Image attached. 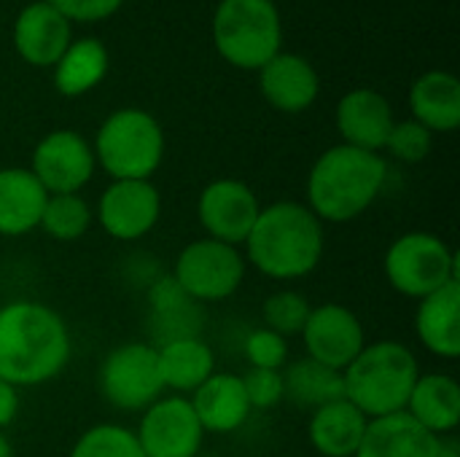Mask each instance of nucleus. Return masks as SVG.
<instances>
[{
  "label": "nucleus",
  "instance_id": "7ed1b4c3",
  "mask_svg": "<svg viewBox=\"0 0 460 457\" xmlns=\"http://www.w3.org/2000/svg\"><path fill=\"white\" fill-rule=\"evenodd\" d=\"M385 180L388 164L380 154L334 145L307 175V207L321 224H350L375 205Z\"/></svg>",
  "mask_w": 460,
  "mask_h": 457
},
{
  "label": "nucleus",
  "instance_id": "ddd939ff",
  "mask_svg": "<svg viewBox=\"0 0 460 457\" xmlns=\"http://www.w3.org/2000/svg\"><path fill=\"white\" fill-rule=\"evenodd\" d=\"M94 151L73 129L46 135L32 151L30 172L46 194H78L94 175Z\"/></svg>",
  "mask_w": 460,
  "mask_h": 457
},
{
  "label": "nucleus",
  "instance_id": "cd10ccee",
  "mask_svg": "<svg viewBox=\"0 0 460 457\" xmlns=\"http://www.w3.org/2000/svg\"><path fill=\"white\" fill-rule=\"evenodd\" d=\"M92 207L78 194H49L38 229L57 242H75L92 226Z\"/></svg>",
  "mask_w": 460,
  "mask_h": 457
},
{
  "label": "nucleus",
  "instance_id": "72a5a7b5",
  "mask_svg": "<svg viewBox=\"0 0 460 457\" xmlns=\"http://www.w3.org/2000/svg\"><path fill=\"white\" fill-rule=\"evenodd\" d=\"M51 8H57L67 22H100L119 11L124 0H46Z\"/></svg>",
  "mask_w": 460,
  "mask_h": 457
},
{
  "label": "nucleus",
  "instance_id": "4468645a",
  "mask_svg": "<svg viewBox=\"0 0 460 457\" xmlns=\"http://www.w3.org/2000/svg\"><path fill=\"white\" fill-rule=\"evenodd\" d=\"M162 215V197L151 180H113L100 202L97 221L102 232L119 242H135L146 237Z\"/></svg>",
  "mask_w": 460,
  "mask_h": 457
},
{
  "label": "nucleus",
  "instance_id": "f704fd0d",
  "mask_svg": "<svg viewBox=\"0 0 460 457\" xmlns=\"http://www.w3.org/2000/svg\"><path fill=\"white\" fill-rule=\"evenodd\" d=\"M19 415V391L0 380V431L8 428Z\"/></svg>",
  "mask_w": 460,
  "mask_h": 457
},
{
  "label": "nucleus",
  "instance_id": "f8f14e48",
  "mask_svg": "<svg viewBox=\"0 0 460 457\" xmlns=\"http://www.w3.org/2000/svg\"><path fill=\"white\" fill-rule=\"evenodd\" d=\"M259 197L251 186L234 178H218L208 183L197 202V218L210 240L226 245H243L259 218Z\"/></svg>",
  "mask_w": 460,
  "mask_h": 457
},
{
  "label": "nucleus",
  "instance_id": "9b49d317",
  "mask_svg": "<svg viewBox=\"0 0 460 457\" xmlns=\"http://www.w3.org/2000/svg\"><path fill=\"white\" fill-rule=\"evenodd\" d=\"M299 337L305 342L307 358L337 372H345L367 345V334L358 315L337 302L313 307Z\"/></svg>",
  "mask_w": 460,
  "mask_h": 457
},
{
  "label": "nucleus",
  "instance_id": "f03ea898",
  "mask_svg": "<svg viewBox=\"0 0 460 457\" xmlns=\"http://www.w3.org/2000/svg\"><path fill=\"white\" fill-rule=\"evenodd\" d=\"M245 259L270 280H299L323 259V224L302 202H272L259 210Z\"/></svg>",
  "mask_w": 460,
  "mask_h": 457
},
{
  "label": "nucleus",
  "instance_id": "423d86ee",
  "mask_svg": "<svg viewBox=\"0 0 460 457\" xmlns=\"http://www.w3.org/2000/svg\"><path fill=\"white\" fill-rule=\"evenodd\" d=\"M218 54L245 70H261L280 54V16L272 0H221L213 19Z\"/></svg>",
  "mask_w": 460,
  "mask_h": 457
},
{
  "label": "nucleus",
  "instance_id": "1a4fd4ad",
  "mask_svg": "<svg viewBox=\"0 0 460 457\" xmlns=\"http://www.w3.org/2000/svg\"><path fill=\"white\" fill-rule=\"evenodd\" d=\"M102 399L121 412H143L162 399L156 347L146 342H127L111 350L100 366Z\"/></svg>",
  "mask_w": 460,
  "mask_h": 457
},
{
  "label": "nucleus",
  "instance_id": "473e14b6",
  "mask_svg": "<svg viewBox=\"0 0 460 457\" xmlns=\"http://www.w3.org/2000/svg\"><path fill=\"white\" fill-rule=\"evenodd\" d=\"M243 388L251 409H272L283 401V372L251 369L243 374Z\"/></svg>",
  "mask_w": 460,
  "mask_h": 457
},
{
  "label": "nucleus",
  "instance_id": "6e6552de",
  "mask_svg": "<svg viewBox=\"0 0 460 457\" xmlns=\"http://www.w3.org/2000/svg\"><path fill=\"white\" fill-rule=\"evenodd\" d=\"M172 280L197 304L224 302L245 280V256L234 245L210 237L194 240L178 253Z\"/></svg>",
  "mask_w": 460,
  "mask_h": 457
},
{
  "label": "nucleus",
  "instance_id": "393cba45",
  "mask_svg": "<svg viewBox=\"0 0 460 457\" xmlns=\"http://www.w3.org/2000/svg\"><path fill=\"white\" fill-rule=\"evenodd\" d=\"M159 377L164 391H175V396L194 393L213 372L216 356L199 337L172 339L156 347Z\"/></svg>",
  "mask_w": 460,
  "mask_h": 457
},
{
  "label": "nucleus",
  "instance_id": "c756f323",
  "mask_svg": "<svg viewBox=\"0 0 460 457\" xmlns=\"http://www.w3.org/2000/svg\"><path fill=\"white\" fill-rule=\"evenodd\" d=\"M310 302L299 294V291H275L264 299L261 304V318H264V329L280 334V337H299L307 318H310Z\"/></svg>",
  "mask_w": 460,
  "mask_h": 457
},
{
  "label": "nucleus",
  "instance_id": "2eb2a0df",
  "mask_svg": "<svg viewBox=\"0 0 460 457\" xmlns=\"http://www.w3.org/2000/svg\"><path fill=\"white\" fill-rule=\"evenodd\" d=\"M394 110L388 100L375 89L348 92L337 105V129L345 145L361 151H383L394 129Z\"/></svg>",
  "mask_w": 460,
  "mask_h": 457
},
{
  "label": "nucleus",
  "instance_id": "9d476101",
  "mask_svg": "<svg viewBox=\"0 0 460 457\" xmlns=\"http://www.w3.org/2000/svg\"><path fill=\"white\" fill-rule=\"evenodd\" d=\"M146 457H197L205 431L186 396H162L143 409L135 431Z\"/></svg>",
  "mask_w": 460,
  "mask_h": 457
},
{
  "label": "nucleus",
  "instance_id": "5701e85b",
  "mask_svg": "<svg viewBox=\"0 0 460 457\" xmlns=\"http://www.w3.org/2000/svg\"><path fill=\"white\" fill-rule=\"evenodd\" d=\"M367 423L348 399H340L310 415L307 439L321 457H356Z\"/></svg>",
  "mask_w": 460,
  "mask_h": 457
},
{
  "label": "nucleus",
  "instance_id": "f257e3e1",
  "mask_svg": "<svg viewBox=\"0 0 460 457\" xmlns=\"http://www.w3.org/2000/svg\"><path fill=\"white\" fill-rule=\"evenodd\" d=\"M73 356L70 329L57 310L16 299L0 307V380L19 388L43 385L65 372Z\"/></svg>",
  "mask_w": 460,
  "mask_h": 457
},
{
  "label": "nucleus",
  "instance_id": "b1692460",
  "mask_svg": "<svg viewBox=\"0 0 460 457\" xmlns=\"http://www.w3.org/2000/svg\"><path fill=\"white\" fill-rule=\"evenodd\" d=\"M410 110L418 124L434 132H453L460 124V81L453 73L431 70L410 89Z\"/></svg>",
  "mask_w": 460,
  "mask_h": 457
},
{
  "label": "nucleus",
  "instance_id": "7c9ffc66",
  "mask_svg": "<svg viewBox=\"0 0 460 457\" xmlns=\"http://www.w3.org/2000/svg\"><path fill=\"white\" fill-rule=\"evenodd\" d=\"M385 151L399 162L418 164L431 154V132L423 124H418L415 119L399 121V124H394V129L388 135Z\"/></svg>",
  "mask_w": 460,
  "mask_h": 457
},
{
  "label": "nucleus",
  "instance_id": "bb28decb",
  "mask_svg": "<svg viewBox=\"0 0 460 457\" xmlns=\"http://www.w3.org/2000/svg\"><path fill=\"white\" fill-rule=\"evenodd\" d=\"M54 86L65 97H81L108 73V51L100 40H75L54 65Z\"/></svg>",
  "mask_w": 460,
  "mask_h": 457
},
{
  "label": "nucleus",
  "instance_id": "20e7f679",
  "mask_svg": "<svg viewBox=\"0 0 460 457\" xmlns=\"http://www.w3.org/2000/svg\"><path fill=\"white\" fill-rule=\"evenodd\" d=\"M418 377L420 366L415 353L396 339H380L364 345V350L342 372V385L345 399L367 420H375L404 412Z\"/></svg>",
  "mask_w": 460,
  "mask_h": 457
},
{
  "label": "nucleus",
  "instance_id": "f3484780",
  "mask_svg": "<svg viewBox=\"0 0 460 457\" xmlns=\"http://www.w3.org/2000/svg\"><path fill=\"white\" fill-rule=\"evenodd\" d=\"M13 43L24 62L35 67L57 65L70 46V22L46 0L32 3L16 19Z\"/></svg>",
  "mask_w": 460,
  "mask_h": 457
},
{
  "label": "nucleus",
  "instance_id": "2f4dec72",
  "mask_svg": "<svg viewBox=\"0 0 460 457\" xmlns=\"http://www.w3.org/2000/svg\"><path fill=\"white\" fill-rule=\"evenodd\" d=\"M245 358H248L251 369L283 372L288 364V339L264 326L253 329L245 339Z\"/></svg>",
  "mask_w": 460,
  "mask_h": 457
},
{
  "label": "nucleus",
  "instance_id": "39448f33",
  "mask_svg": "<svg viewBox=\"0 0 460 457\" xmlns=\"http://www.w3.org/2000/svg\"><path fill=\"white\" fill-rule=\"evenodd\" d=\"M164 156L159 121L140 110L124 108L111 113L94 140V162L113 180H151Z\"/></svg>",
  "mask_w": 460,
  "mask_h": 457
},
{
  "label": "nucleus",
  "instance_id": "aec40b11",
  "mask_svg": "<svg viewBox=\"0 0 460 457\" xmlns=\"http://www.w3.org/2000/svg\"><path fill=\"white\" fill-rule=\"evenodd\" d=\"M404 412L434 436L456 434L460 426V385L456 377L431 372L420 374Z\"/></svg>",
  "mask_w": 460,
  "mask_h": 457
},
{
  "label": "nucleus",
  "instance_id": "c85d7f7f",
  "mask_svg": "<svg viewBox=\"0 0 460 457\" xmlns=\"http://www.w3.org/2000/svg\"><path fill=\"white\" fill-rule=\"evenodd\" d=\"M70 457H146L140 450V442L135 431L116 426V423H100L86 428L73 450Z\"/></svg>",
  "mask_w": 460,
  "mask_h": 457
},
{
  "label": "nucleus",
  "instance_id": "6ab92c4d",
  "mask_svg": "<svg viewBox=\"0 0 460 457\" xmlns=\"http://www.w3.org/2000/svg\"><path fill=\"white\" fill-rule=\"evenodd\" d=\"M259 86L272 108L283 113H302L318 97V73L296 54H278L261 67Z\"/></svg>",
  "mask_w": 460,
  "mask_h": 457
},
{
  "label": "nucleus",
  "instance_id": "4be33fe9",
  "mask_svg": "<svg viewBox=\"0 0 460 457\" xmlns=\"http://www.w3.org/2000/svg\"><path fill=\"white\" fill-rule=\"evenodd\" d=\"M437 436L418 426L407 412L367 423L356 457H434Z\"/></svg>",
  "mask_w": 460,
  "mask_h": 457
},
{
  "label": "nucleus",
  "instance_id": "412c9836",
  "mask_svg": "<svg viewBox=\"0 0 460 457\" xmlns=\"http://www.w3.org/2000/svg\"><path fill=\"white\" fill-rule=\"evenodd\" d=\"M46 199V189L30 170H0V237H22L38 229Z\"/></svg>",
  "mask_w": 460,
  "mask_h": 457
},
{
  "label": "nucleus",
  "instance_id": "a211bd4d",
  "mask_svg": "<svg viewBox=\"0 0 460 457\" xmlns=\"http://www.w3.org/2000/svg\"><path fill=\"white\" fill-rule=\"evenodd\" d=\"M415 334L420 345L445 358L456 361L460 356V280L423 296L415 312Z\"/></svg>",
  "mask_w": 460,
  "mask_h": 457
},
{
  "label": "nucleus",
  "instance_id": "0eeeda50",
  "mask_svg": "<svg viewBox=\"0 0 460 457\" xmlns=\"http://www.w3.org/2000/svg\"><path fill=\"white\" fill-rule=\"evenodd\" d=\"M383 272L396 294L418 302L460 280L456 250L431 232H407L396 237L385 250Z\"/></svg>",
  "mask_w": 460,
  "mask_h": 457
},
{
  "label": "nucleus",
  "instance_id": "e433bc0d",
  "mask_svg": "<svg viewBox=\"0 0 460 457\" xmlns=\"http://www.w3.org/2000/svg\"><path fill=\"white\" fill-rule=\"evenodd\" d=\"M0 457H13V447H11V442L5 439L3 431H0Z\"/></svg>",
  "mask_w": 460,
  "mask_h": 457
},
{
  "label": "nucleus",
  "instance_id": "dca6fc26",
  "mask_svg": "<svg viewBox=\"0 0 460 457\" xmlns=\"http://www.w3.org/2000/svg\"><path fill=\"white\" fill-rule=\"evenodd\" d=\"M205 434H234L253 412L240 374L213 372L189 399Z\"/></svg>",
  "mask_w": 460,
  "mask_h": 457
},
{
  "label": "nucleus",
  "instance_id": "c9c22d12",
  "mask_svg": "<svg viewBox=\"0 0 460 457\" xmlns=\"http://www.w3.org/2000/svg\"><path fill=\"white\" fill-rule=\"evenodd\" d=\"M434 457H460V442L456 434L447 436H437V450Z\"/></svg>",
  "mask_w": 460,
  "mask_h": 457
},
{
  "label": "nucleus",
  "instance_id": "a878e982",
  "mask_svg": "<svg viewBox=\"0 0 460 457\" xmlns=\"http://www.w3.org/2000/svg\"><path fill=\"white\" fill-rule=\"evenodd\" d=\"M283 399L307 412L340 401L345 399L342 372L329 369L305 356L302 361H294L288 369H283Z\"/></svg>",
  "mask_w": 460,
  "mask_h": 457
}]
</instances>
